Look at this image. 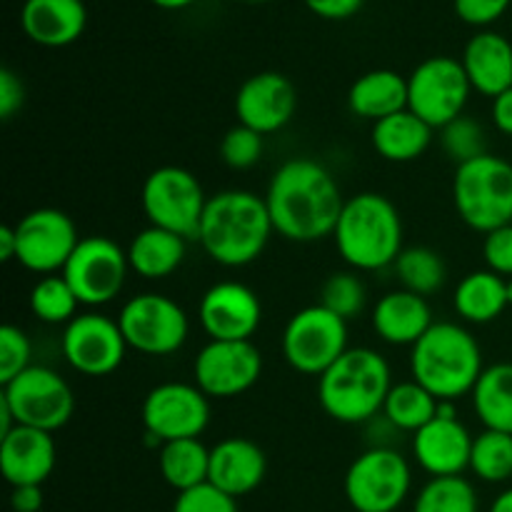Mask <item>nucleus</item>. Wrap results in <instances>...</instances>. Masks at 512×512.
Returning <instances> with one entry per match:
<instances>
[{
  "label": "nucleus",
  "instance_id": "f257e3e1",
  "mask_svg": "<svg viewBox=\"0 0 512 512\" xmlns=\"http://www.w3.org/2000/svg\"><path fill=\"white\" fill-rule=\"evenodd\" d=\"M345 200L333 173L310 158L280 165L265 193L275 233L290 243H315L333 235Z\"/></svg>",
  "mask_w": 512,
  "mask_h": 512
},
{
  "label": "nucleus",
  "instance_id": "f03ea898",
  "mask_svg": "<svg viewBox=\"0 0 512 512\" xmlns=\"http://www.w3.org/2000/svg\"><path fill=\"white\" fill-rule=\"evenodd\" d=\"M273 233L265 198L250 190H223L208 198L195 240L223 268H243L265 253Z\"/></svg>",
  "mask_w": 512,
  "mask_h": 512
},
{
  "label": "nucleus",
  "instance_id": "7ed1b4c3",
  "mask_svg": "<svg viewBox=\"0 0 512 512\" xmlns=\"http://www.w3.org/2000/svg\"><path fill=\"white\" fill-rule=\"evenodd\" d=\"M483 370L480 343L460 323H433V328L410 348V378L438 400L455 403L473 393Z\"/></svg>",
  "mask_w": 512,
  "mask_h": 512
},
{
  "label": "nucleus",
  "instance_id": "20e7f679",
  "mask_svg": "<svg viewBox=\"0 0 512 512\" xmlns=\"http://www.w3.org/2000/svg\"><path fill=\"white\" fill-rule=\"evenodd\" d=\"M333 238L340 258L360 273L395 265L405 250L403 218L393 200L380 193H358L345 200Z\"/></svg>",
  "mask_w": 512,
  "mask_h": 512
},
{
  "label": "nucleus",
  "instance_id": "39448f33",
  "mask_svg": "<svg viewBox=\"0 0 512 512\" xmlns=\"http://www.w3.org/2000/svg\"><path fill=\"white\" fill-rule=\"evenodd\" d=\"M390 388L393 373L378 350L348 348L318 378V400L338 423L360 425L383 413Z\"/></svg>",
  "mask_w": 512,
  "mask_h": 512
},
{
  "label": "nucleus",
  "instance_id": "423d86ee",
  "mask_svg": "<svg viewBox=\"0 0 512 512\" xmlns=\"http://www.w3.org/2000/svg\"><path fill=\"white\" fill-rule=\"evenodd\" d=\"M453 203L468 228L488 235L512 223V163L480 155L455 168Z\"/></svg>",
  "mask_w": 512,
  "mask_h": 512
},
{
  "label": "nucleus",
  "instance_id": "0eeeda50",
  "mask_svg": "<svg viewBox=\"0 0 512 512\" xmlns=\"http://www.w3.org/2000/svg\"><path fill=\"white\" fill-rule=\"evenodd\" d=\"M140 205L150 225L170 230L185 240H195L208 195L190 170L180 165H163L145 178Z\"/></svg>",
  "mask_w": 512,
  "mask_h": 512
},
{
  "label": "nucleus",
  "instance_id": "6e6552de",
  "mask_svg": "<svg viewBox=\"0 0 512 512\" xmlns=\"http://www.w3.org/2000/svg\"><path fill=\"white\" fill-rule=\"evenodd\" d=\"M343 488L355 512H395L408 500L413 470L398 450L375 445L350 463Z\"/></svg>",
  "mask_w": 512,
  "mask_h": 512
},
{
  "label": "nucleus",
  "instance_id": "1a4fd4ad",
  "mask_svg": "<svg viewBox=\"0 0 512 512\" xmlns=\"http://www.w3.org/2000/svg\"><path fill=\"white\" fill-rule=\"evenodd\" d=\"M0 400L10 408L15 425H28L45 433L65 428L75 410L70 385L45 365H30L28 370L15 375L3 385Z\"/></svg>",
  "mask_w": 512,
  "mask_h": 512
},
{
  "label": "nucleus",
  "instance_id": "9d476101",
  "mask_svg": "<svg viewBox=\"0 0 512 512\" xmlns=\"http://www.w3.org/2000/svg\"><path fill=\"white\" fill-rule=\"evenodd\" d=\"M348 350V320L323 305H308L283 330V355L303 375H323Z\"/></svg>",
  "mask_w": 512,
  "mask_h": 512
},
{
  "label": "nucleus",
  "instance_id": "9b49d317",
  "mask_svg": "<svg viewBox=\"0 0 512 512\" xmlns=\"http://www.w3.org/2000/svg\"><path fill=\"white\" fill-rule=\"evenodd\" d=\"M128 348L163 358L180 350L188 340L190 320L173 298L160 293H140L123 305L118 318Z\"/></svg>",
  "mask_w": 512,
  "mask_h": 512
},
{
  "label": "nucleus",
  "instance_id": "f8f14e48",
  "mask_svg": "<svg viewBox=\"0 0 512 512\" xmlns=\"http://www.w3.org/2000/svg\"><path fill=\"white\" fill-rule=\"evenodd\" d=\"M128 273V250L120 248L113 238L88 235L80 238L78 248L60 275L75 290L80 305L98 308L113 303L123 293Z\"/></svg>",
  "mask_w": 512,
  "mask_h": 512
},
{
  "label": "nucleus",
  "instance_id": "ddd939ff",
  "mask_svg": "<svg viewBox=\"0 0 512 512\" xmlns=\"http://www.w3.org/2000/svg\"><path fill=\"white\" fill-rule=\"evenodd\" d=\"M470 90L473 85L463 63L450 55H435L408 75V108L430 128H445L465 113Z\"/></svg>",
  "mask_w": 512,
  "mask_h": 512
},
{
  "label": "nucleus",
  "instance_id": "4468645a",
  "mask_svg": "<svg viewBox=\"0 0 512 512\" xmlns=\"http://www.w3.org/2000/svg\"><path fill=\"white\" fill-rule=\"evenodd\" d=\"M15 263L38 275H58L68 265L80 238L75 223L58 208H35L13 225Z\"/></svg>",
  "mask_w": 512,
  "mask_h": 512
},
{
  "label": "nucleus",
  "instance_id": "2eb2a0df",
  "mask_svg": "<svg viewBox=\"0 0 512 512\" xmlns=\"http://www.w3.org/2000/svg\"><path fill=\"white\" fill-rule=\"evenodd\" d=\"M140 418L145 435L160 445L200 438L210 425V398L195 383H160L145 395Z\"/></svg>",
  "mask_w": 512,
  "mask_h": 512
},
{
  "label": "nucleus",
  "instance_id": "dca6fc26",
  "mask_svg": "<svg viewBox=\"0 0 512 512\" xmlns=\"http://www.w3.org/2000/svg\"><path fill=\"white\" fill-rule=\"evenodd\" d=\"M263 375V355L253 340H210L195 355V385L208 398H238Z\"/></svg>",
  "mask_w": 512,
  "mask_h": 512
},
{
  "label": "nucleus",
  "instance_id": "f3484780",
  "mask_svg": "<svg viewBox=\"0 0 512 512\" xmlns=\"http://www.w3.org/2000/svg\"><path fill=\"white\" fill-rule=\"evenodd\" d=\"M63 355L70 368L88 378H105L123 365L128 343L118 320L103 313H80L65 325Z\"/></svg>",
  "mask_w": 512,
  "mask_h": 512
},
{
  "label": "nucleus",
  "instance_id": "a211bd4d",
  "mask_svg": "<svg viewBox=\"0 0 512 512\" xmlns=\"http://www.w3.org/2000/svg\"><path fill=\"white\" fill-rule=\"evenodd\" d=\"M298 110L293 80L283 73L265 70L245 80L235 93V118L255 133L270 135L283 130Z\"/></svg>",
  "mask_w": 512,
  "mask_h": 512
},
{
  "label": "nucleus",
  "instance_id": "6ab92c4d",
  "mask_svg": "<svg viewBox=\"0 0 512 512\" xmlns=\"http://www.w3.org/2000/svg\"><path fill=\"white\" fill-rule=\"evenodd\" d=\"M198 318L210 340H250L263 320V305L248 285L223 280L205 290Z\"/></svg>",
  "mask_w": 512,
  "mask_h": 512
},
{
  "label": "nucleus",
  "instance_id": "aec40b11",
  "mask_svg": "<svg viewBox=\"0 0 512 512\" xmlns=\"http://www.w3.org/2000/svg\"><path fill=\"white\" fill-rule=\"evenodd\" d=\"M473 440L460 418L435 415L413 435V455L430 478H453L470 470Z\"/></svg>",
  "mask_w": 512,
  "mask_h": 512
},
{
  "label": "nucleus",
  "instance_id": "412c9836",
  "mask_svg": "<svg viewBox=\"0 0 512 512\" xmlns=\"http://www.w3.org/2000/svg\"><path fill=\"white\" fill-rule=\"evenodd\" d=\"M58 450L53 433L15 425L0 438V473L10 488L43 485L55 470Z\"/></svg>",
  "mask_w": 512,
  "mask_h": 512
},
{
  "label": "nucleus",
  "instance_id": "4be33fe9",
  "mask_svg": "<svg viewBox=\"0 0 512 512\" xmlns=\"http://www.w3.org/2000/svg\"><path fill=\"white\" fill-rule=\"evenodd\" d=\"M268 473V458L263 448L248 438H225L210 448L208 483L228 493L230 498H243L260 488Z\"/></svg>",
  "mask_w": 512,
  "mask_h": 512
},
{
  "label": "nucleus",
  "instance_id": "5701e85b",
  "mask_svg": "<svg viewBox=\"0 0 512 512\" xmlns=\"http://www.w3.org/2000/svg\"><path fill=\"white\" fill-rule=\"evenodd\" d=\"M20 25L35 45L65 48L85 33L88 10L83 0H25Z\"/></svg>",
  "mask_w": 512,
  "mask_h": 512
},
{
  "label": "nucleus",
  "instance_id": "b1692460",
  "mask_svg": "<svg viewBox=\"0 0 512 512\" xmlns=\"http://www.w3.org/2000/svg\"><path fill=\"white\" fill-rule=\"evenodd\" d=\"M373 330L388 345H410L413 348L430 328H433V310L428 298L410 290H390L375 303Z\"/></svg>",
  "mask_w": 512,
  "mask_h": 512
},
{
  "label": "nucleus",
  "instance_id": "393cba45",
  "mask_svg": "<svg viewBox=\"0 0 512 512\" xmlns=\"http://www.w3.org/2000/svg\"><path fill=\"white\" fill-rule=\"evenodd\" d=\"M470 85L488 98L512 88V43L495 30H480L468 40L460 58Z\"/></svg>",
  "mask_w": 512,
  "mask_h": 512
},
{
  "label": "nucleus",
  "instance_id": "a878e982",
  "mask_svg": "<svg viewBox=\"0 0 512 512\" xmlns=\"http://www.w3.org/2000/svg\"><path fill=\"white\" fill-rule=\"evenodd\" d=\"M348 108L353 115L373 123L390 118L408 108V78L390 68L370 70L350 85Z\"/></svg>",
  "mask_w": 512,
  "mask_h": 512
},
{
  "label": "nucleus",
  "instance_id": "bb28decb",
  "mask_svg": "<svg viewBox=\"0 0 512 512\" xmlns=\"http://www.w3.org/2000/svg\"><path fill=\"white\" fill-rule=\"evenodd\" d=\"M433 130L423 118L413 113L410 108L390 115V118L373 123V148L380 158L388 163H413L423 158L425 150L433 143Z\"/></svg>",
  "mask_w": 512,
  "mask_h": 512
},
{
  "label": "nucleus",
  "instance_id": "cd10ccee",
  "mask_svg": "<svg viewBox=\"0 0 512 512\" xmlns=\"http://www.w3.org/2000/svg\"><path fill=\"white\" fill-rule=\"evenodd\" d=\"M188 253V240L170 230L148 225L135 233L128 245V263L133 273L145 280H163L183 265Z\"/></svg>",
  "mask_w": 512,
  "mask_h": 512
},
{
  "label": "nucleus",
  "instance_id": "c85d7f7f",
  "mask_svg": "<svg viewBox=\"0 0 512 512\" xmlns=\"http://www.w3.org/2000/svg\"><path fill=\"white\" fill-rule=\"evenodd\" d=\"M455 313L465 323L488 325L505 313L508 305V280L493 270H473L458 283L453 295Z\"/></svg>",
  "mask_w": 512,
  "mask_h": 512
},
{
  "label": "nucleus",
  "instance_id": "c756f323",
  "mask_svg": "<svg viewBox=\"0 0 512 512\" xmlns=\"http://www.w3.org/2000/svg\"><path fill=\"white\" fill-rule=\"evenodd\" d=\"M158 468L165 483L178 493L208 483L210 448L200 438L163 443L158 450Z\"/></svg>",
  "mask_w": 512,
  "mask_h": 512
},
{
  "label": "nucleus",
  "instance_id": "7c9ffc66",
  "mask_svg": "<svg viewBox=\"0 0 512 512\" xmlns=\"http://www.w3.org/2000/svg\"><path fill=\"white\" fill-rule=\"evenodd\" d=\"M470 398L485 430L512 435V363H495L485 368Z\"/></svg>",
  "mask_w": 512,
  "mask_h": 512
},
{
  "label": "nucleus",
  "instance_id": "2f4dec72",
  "mask_svg": "<svg viewBox=\"0 0 512 512\" xmlns=\"http://www.w3.org/2000/svg\"><path fill=\"white\" fill-rule=\"evenodd\" d=\"M438 408L440 400L430 390H425L423 385L410 378L405 383H398L390 388L380 415L388 420L390 428L415 435L438 415Z\"/></svg>",
  "mask_w": 512,
  "mask_h": 512
},
{
  "label": "nucleus",
  "instance_id": "473e14b6",
  "mask_svg": "<svg viewBox=\"0 0 512 512\" xmlns=\"http://www.w3.org/2000/svg\"><path fill=\"white\" fill-rule=\"evenodd\" d=\"M395 273H398L400 285L405 290L423 295V298L438 293L445 285V278H448L443 255L433 248H425V245L405 248L395 260Z\"/></svg>",
  "mask_w": 512,
  "mask_h": 512
},
{
  "label": "nucleus",
  "instance_id": "72a5a7b5",
  "mask_svg": "<svg viewBox=\"0 0 512 512\" xmlns=\"http://www.w3.org/2000/svg\"><path fill=\"white\" fill-rule=\"evenodd\" d=\"M30 313L48 325H68L78 315V295L63 275H45L30 290Z\"/></svg>",
  "mask_w": 512,
  "mask_h": 512
},
{
  "label": "nucleus",
  "instance_id": "f704fd0d",
  "mask_svg": "<svg viewBox=\"0 0 512 512\" xmlns=\"http://www.w3.org/2000/svg\"><path fill=\"white\" fill-rule=\"evenodd\" d=\"M413 512H478V493L463 475L430 478L420 488Z\"/></svg>",
  "mask_w": 512,
  "mask_h": 512
},
{
  "label": "nucleus",
  "instance_id": "c9c22d12",
  "mask_svg": "<svg viewBox=\"0 0 512 512\" xmlns=\"http://www.w3.org/2000/svg\"><path fill=\"white\" fill-rule=\"evenodd\" d=\"M470 470L483 483H505L512 478V435L500 430H483L475 435Z\"/></svg>",
  "mask_w": 512,
  "mask_h": 512
},
{
  "label": "nucleus",
  "instance_id": "e433bc0d",
  "mask_svg": "<svg viewBox=\"0 0 512 512\" xmlns=\"http://www.w3.org/2000/svg\"><path fill=\"white\" fill-rule=\"evenodd\" d=\"M365 285L353 270H338L320 288V305L343 320H353L365 308Z\"/></svg>",
  "mask_w": 512,
  "mask_h": 512
},
{
  "label": "nucleus",
  "instance_id": "4c0bfd02",
  "mask_svg": "<svg viewBox=\"0 0 512 512\" xmlns=\"http://www.w3.org/2000/svg\"><path fill=\"white\" fill-rule=\"evenodd\" d=\"M440 140H443V150L448 153V158L455 160V165L470 163V160L488 153L483 125L465 113L450 120L445 128H440Z\"/></svg>",
  "mask_w": 512,
  "mask_h": 512
},
{
  "label": "nucleus",
  "instance_id": "58836bf2",
  "mask_svg": "<svg viewBox=\"0 0 512 512\" xmlns=\"http://www.w3.org/2000/svg\"><path fill=\"white\" fill-rule=\"evenodd\" d=\"M265 135L255 133L253 128H245V125H235L220 140V158L228 168L233 170H248L263 158V143Z\"/></svg>",
  "mask_w": 512,
  "mask_h": 512
},
{
  "label": "nucleus",
  "instance_id": "ea45409f",
  "mask_svg": "<svg viewBox=\"0 0 512 512\" xmlns=\"http://www.w3.org/2000/svg\"><path fill=\"white\" fill-rule=\"evenodd\" d=\"M33 348H30L28 335L15 325L0 328V385L10 383L15 375L30 368Z\"/></svg>",
  "mask_w": 512,
  "mask_h": 512
},
{
  "label": "nucleus",
  "instance_id": "a19ab883",
  "mask_svg": "<svg viewBox=\"0 0 512 512\" xmlns=\"http://www.w3.org/2000/svg\"><path fill=\"white\" fill-rule=\"evenodd\" d=\"M173 512H240L238 500L218 490L215 485L203 483L193 490L178 493Z\"/></svg>",
  "mask_w": 512,
  "mask_h": 512
},
{
  "label": "nucleus",
  "instance_id": "79ce46f5",
  "mask_svg": "<svg viewBox=\"0 0 512 512\" xmlns=\"http://www.w3.org/2000/svg\"><path fill=\"white\" fill-rule=\"evenodd\" d=\"M483 258L488 270H493L505 280L512 278V223L485 235Z\"/></svg>",
  "mask_w": 512,
  "mask_h": 512
},
{
  "label": "nucleus",
  "instance_id": "37998d69",
  "mask_svg": "<svg viewBox=\"0 0 512 512\" xmlns=\"http://www.w3.org/2000/svg\"><path fill=\"white\" fill-rule=\"evenodd\" d=\"M510 3L512 0H453L458 18L468 25H478V28L503 18Z\"/></svg>",
  "mask_w": 512,
  "mask_h": 512
},
{
  "label": "nucleus",
  "instance_id": "c03bdc74",
  "mask_svg": "<svg viewBox=\"0 0 512 512\" xmlns=\"http://www.w3.org/2000/svg\"><path fill=\"white\" fill-rule=\"evenodd\" d=\"M25 103V85L18 73L0 68V118L10 120Z\"/></svg>",
  "mask_w": 512,
  "mask_h": 512
},
{
  "label": "nucleus",
  "instance_id": "a18cd8bd",
  "mask_svg": "<svg viewBox=\"0 0 512 512\" xmlns=\"http://www.w3.org/2000/svg\"><path fill=\"white\" fill-rule=\"evenodd\" d=\"M305 8L323 20H348L363 10L365 0H303Z\"/></svg>",
  "mask_w": 512,
  "mask_h": 512
},
{
  "label": "nucleus",
  "instance_id": "49530a36",
  "mask_svg": "<svg viewBox=\"0 0 512 512\" xmlns=\"http://www.w3.org/2000/svg\"><path fill=\"white\" fill-rule=\"evenodd\" d=\"M13 512H40L43 508V485H20L10 493Z\"/></svg>",
  "mask_w": 512,
  "mask_h": 512
},
{
  "label": "nucleus",
  "instance_id": "de8ad7c7",
  "mask_svg": "<svg viewBox=\"0 0 512 512\" xmlns=\"http://www.w3.org/2000/svg\"><path fill=\"white\" fill-rule=\"evenodd\" d=\"M490 118H493V125L503 135H510L512 138V88L500 93L498 98H493V108H490Z\"/></svg>",
  "mask_w": 512,
  "mask_h": 512
},
{
  "label": "nucleus",
  "instance_id": "09e8293b",
  "mask_svg": "<svg viewBox=\"0 0 512 512\" xmlns=\"http://www.w3.org/2000/svg\"><path fill=\"white\" fill-rule=\"evenodd\" d=\"M15 250H18V243H15V230L10 225L0 228V260H15Z\"/></svg>",
  "mask_w": 512,
  "mask_h": 512
},
{
  "label": "nucleus",
  "instance_id": "8fccbe9b",
  "mask_svg": "<svg viewBox=\"0 0 512 512\" xmlns=\"http://www.w3.org/2000/svg\"><path fill=\"white\" fill-rule=\"evenodd\" d=\"M490 512H512V488L503 490L490 505Z\"/></svg>",
  "mask_w": 512,
  "mask_h": 512
},
{
  "label": "nucleus",
  "instance_id": "3c124183",
  "mask_svg": "<svg viewBox=\"0 0 512 512\" xmlns=\"http://www.w3.org/2000/svg\"><path fill=\"white\" fill-rule=\"evenodd\" d=\"M150 3L160 10H185L193 3H198V0H150Z\"/></svg>",
  "mask_w": 512,
  "mask_h": 512
},
{
  "label": "nucleus",
  "instance_id": "603ef678",
  "mask_svg": "<svg viewBox=\"0 0 512 512\" xmlns=\"http://www.w3.org/2000/svg\"><path fill=\"white\" fill-rule=\"evenodd\" d=\"M508 305L512 308V278H508Z\"/></svg>",
  "mask_w": 512,
  "mask_h": 512
},
{
  "label": "nucleus",
  "instance_id": "864d4df0",
  "mask_svg": "<svg viewBox=\"0 0 512 512\" xmlns=\"http://www.w3.org/2000/svg\"><path fill=\"white\" fill-rule=\"evenodd\" d=\"M243 3H265V0H243Z\"/></svg>",
  "mask_w": 512,
  "mask_h": 512
}]
</instances>
